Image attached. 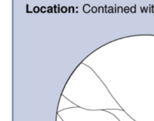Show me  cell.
I'll use <instances>...</instances> for the list:
<instances>
[{
	"mask_svg": "<svg viewBox=\"0 0 154 121\" xmlns=\"http://www.w3.org/2000/svg\"><path fill=\"white\" fill-rule=\"evenodd\" d=\"M83 10H84V11L86 12V13H88L90 11V6L89 5H85L84 6V8H83Z\"/></svg>",
	"mask_w": 154,
	"mask_h": 121,
	"instance_id": "1",
	"label": "cell"
},
{
	"mask_svg": "<svg viewBox=\"0 0 154 121\" xmlns=\"http://www.w3.org/2000/svg\"><path fill=\"white\" fill-rule=\"evenodd\" d=\"M97 10H98V9H97V8H96V7H95V6H94V7H93V8H92V11H93V13H95V12H96V11H97Z\"/></svg>",
	"mask_w": 154,
	"mask_h": 121,
	"instance_id": "2",
	"label": "cell"
},
{
	"mask_svg": "<svg viewBox=\"0 0 154 121\" xmlns=\"http://www.w3.org/2000/svg\"><path fill=\"white\" fill-rule=\"evenodd\" d=\"M61 11H63V12H66V11H67V8L65 7V6H64V7L62 8Z\"/></svg>",
	"mask_w": 154,
	"mask_h": 121,
	"instance_id": "3",
	"label": "cell"
},
{
	"mask_svg": "<svg viewBox=\"0 0 154 121\" xmlns=\"http://www.w3.org/2000/svg\"><path fill=\"white\" fill-rule=\"evenodd\" d=\"M33 10H34L35 12H38L39 11V8L36 6V7L34 8V9H33Z\"/></svg>",
	"mask_w": 154,
	"mask_h": 121,
	"instance_id": "4",
	"label": "cell"
},
{
	"mask_svg": "<svg viewBox=\"0 0 154 121\" xmlns=\"http://www.w3.org/2000/svg\"><path fill=\"white\" fill-rule=\"evenodd\" d=\"M41 11H42V12H45V11H46V8L44 7V6H43V7L41 8Z\"/></svg>",
	"mask_w": 154,
	"mask_h": 121,
	"instance_id": "5",
	"label": "cell"
},
{
	"mask_svg": "<svg viewBox=\"0 0 154 121\" xmlns=\"http://www.w3.org/2000/svg\"><path fill=\"white\" fill-rule=\"evenodd\" d=\"M52 11H53V8L51 7V6H50V7H48V12H52Z\"/></svg>",
	"mask_w": 154,
	"mask_h": 121,
	"instance_id": "6",
	"label": "cell"
},
{
	"mask_svg": "<svg viewBox=\"0 0 154 121\" xmlns=\"http://www.w3.org/2000/svg\"><path fill=\"white\" fill-rule=\"evenodd\" d=\"M129 10H130V8H129V7H126V8H124V11H125V12H129Z\"/></svg>",
	"mask_w": 154,
	"mask_h": 121,
	"instance_id": "7",
	"label": "cell"
},
{
	"mask_svg": "<svg viewBox=\"0 0 154 121\" xmlns=\"http://www.w3.org/2000/svg\"><path fill=\"white\" fill-rule=\"evenodd\" d=\"M130 11L132 12H135V7H132L130 8Z\"/></svg>",
	"mask_w": 154,
	"mask_h": 121,
	"instance_id": "8",
	"label": "cell"
},
{
	"mask_svg": "<svg viewBox=\"0 0 154 121\" xmlns=\"http://www.w3.org/2000/svg\"><path fill=\"white\" fill-rule=\"evenodd\" d=\"M99 11H103V7H99Z\"/></svg>",
	"mask_w": 154,
	"mask_h": 121,
	"instance_id": "9",
	"label": "cell"
},
{
	"mask_svg": "<svg viewBox=\"0 0 154 121\" xmlns=\"http://www.w3.org/2000/svg\"><path fill=\"white\" fill-rule=\"evenodd\" d=\"M108 11H109V12H112L113 11V8L112 7H110L109 9H108Z\"/></svg>",
	"mask_w": 154,
	"mask_h": 121,
	"instance_id": "10",
	"label": "cell"
}]
</instances>
